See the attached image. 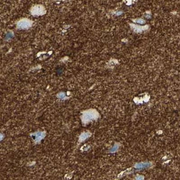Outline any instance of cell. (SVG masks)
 Masks as SVG:
<instances>
[{"label": "cell", "mask_w": 180, "mask_h": 180, "mask_svg": "<svg viewBox=\"0 0 180 180\" xmlns=\"http://www.w3.org/2000/svg\"><path fill=\"white\" fill-rule=\"evenodd\" d=\"M98 115L96 112L92 110H89L84 112L82 116V121L84 123H87L92 120L97 119Z\"/></svg>", "instance_id": "6da1fadb"}, {"label": "cell", "mask_w": 180, "mask_h": 180, "mask_svg": "<svg viewBox=\"0 0 180 180\" xmlns=\"http://www.w3.org/2000/svg\"><path fill=\"white\" fill-rule=\"evenodd\" d=\"M32 25L31 22L27 19H23L20 21L18 23V27L20 29H26Z\"/></svg>", "instance_id": "7a4b0ae2"}, {"label": "cell", "mask_w": 180, "mask_h": 180, "mask_svg": "<svg viewBox=\"0 0 180 180\" xmlns=\"http://www.w3.org/2000/svg\"><path fill=\"white\" fill-rule=\"evenodd\" d=\"M45 12L44 9L42 6L40 5L35 6L33 8L32 13L33 15H43Z\"/></svg>", "instance_id": "3957f363"}, {"label": "cell", "mask_w": 180, "mask_h": 180, "mask_svg": "<svg viewBox=\"0 0 180 180\" xmlns=\"http://www.w3.org/2000/svg\"><path fill=\"white\" fill-rule=\"evenodd\" d=\"M151 163L150 162H139L137 163L135 165V167L138 169H142L148 168L151 167Z\"/></svg>", "instance_id": "277c9868"}, {"label": "cell", "mask_w": 180, "mask_h": 180, "mask_svg": "<svg viewBox=\"0 0 180 180\" xmlns=\"http://www.w3.org/2000/svg\"><path fill=\"white\" fill-rule=\"evenodd\" d=\"M44 136V133L42 132H37L33 134L32 137L36 142H38L42 139Z\"/></svg>", "instance_id": "5b68a950"}, {"label": "cell", "mask_w": 180, "mask_h": 180, "mask_svg": "<svg viewBox=\"0 0 180 180\" xmlns=\"http://www.w3.org/2000/svg\"><path fill=\"white\" fill-rule=\"evenodd\" d=\"M90 136V134L88 133H83L81 134L80 137V140L81 141H83L84 140L86 139Z\"/></svg>", "instance_id": "8992f818"}, {"label": "cell", "mask_w": 180, "mask_h": 180, "mask_svg": "<svg viewBox=\"0 0 180 180\" xmlns=\"http://www.w3.org/2000/svg\"><path fill=\"white\" fill-rule=\"evenodd\" d=\"M119 147V145L118 144H115V145L112 147L110 150V152L114 153L117 150H118Z\"/></svg>", "instance_id": "52a82bcc"}, {"label": "cell", "mask_w": 180, "mask_h": 180, "mask_svg": "<svg viewBox=\"0 0 180 180\" xmlns=\"http://www.w3.org/2000/svg\"><path fill=\"white\" fill-rule=\"evenodd\" d=\"M137 23H140V24H143L144 23H145V21H144V20H142V19H139V20H137Z\"/></svg>", "instance_id": "ba28073f"}, {"label": "cell", "mask_w": 180, "mask_h": 180, "mask_svg": "<svg viewBox=\"0 0 180 180\" xmlns=\"http://www.w3.org/2000/svg\"><path fill=\"white\" fill-rule=\"evenodd\" d=\"M136 179L137 180H142V179H143V177L141 176H138L136 177Z\"/></svg>", "instance_id": "9c48e42d"}, {"label": "cell", "mask_w": 180, "mask_h": 180, "mask_svg": "<svg viewBox=\"0 0 180 180\" xmlns=\"http://www.w3.org/2000/svg\"><path fill=\"white\" fill-rule=\"evenodd\" d=\"M60 98H63L64 97V94H60Z\"/></svg>", "instance_id": "30bf717a"}]
</instances>
